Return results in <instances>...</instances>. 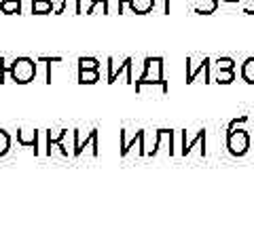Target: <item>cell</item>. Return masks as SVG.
Wrapping results in <instances>:
<instances>
[{
  "instance_id": "6da1fadb",
  "label": "cell",
  "mask_w": 254,
  "mask_h": 228,
  "mask_svg": "<svg viewBox=\"0 0 254 228\" xmlns=\"http://www.w3.org/2000/svg\"><path fill=\"white\" fill-rule=\"evenodd\" d=\"M36 68H38V61L32 57H23V55L15 57L11 64H6L4 57H0V83H4L6 74H9L13 83L28 85L36 78Z\"/></svg>"
},
{
  "instance_id": "7a4b0ae2",
  "label": "cell",
  "mask_w": 254,
  "mask_h": 228,
  "mask_svg": "<svg viewBox=\"0 0 254 228\" xmlns=\"http://www.w3.org/2000/svg\"><path fill=\"white\" fill-rule=\"evenodd\" d=\"M38 139H41V131L38 129H19L17 131V144L21 148H32L34 156L41 154V150H38Z\"/></svg>"
},
{
  "instance_id": "3957f363",
  "label": "cell",
  "mask_w": 254,
  "mask_h": 228,
  "mask_svg": "<svg viewBox=\"0 0 254 228\" xmlns=\"http://www.w3.org/2000/svg\"><path fill=\"white\" fill-rule=\"evenodd\" d=\"M87 146H93L95 154H98V129H93L85 139H81L78 131H74V156H81Z\"/></svg>"
},
{
  "instance_id": "277c9868",
  "label": "cell",
  "mask_w": 254,
  "mask_h": 228,
  "mask_svg": "<svg viewBox=\"0 0 254 228\" xmlns=\"http://www.w3.org/2000/svg\"><path fill=\"white\" fill-rule=\"evenodd\" d=\"M64 13H83V4L81 0H60V4L55 6V15H64Z\"/></svg>"
},
{
  "instance_id": "5b68a950",
  "label": "cell",
  "mask_w": 254,
  "mask_h": 228,
  "mask_svg": "<svg viewBox=\"0 0 254 228\" xmlns=\"http://www.w3.org/2000/svg\"><path fill=\"white\" fill-rule=\"evenodd\" d=\"M66 133H68V129H58V133H53L51 129L47 131V150H45V154L51 156V148L64 144V137H66Z\"/></svg>"
},
{
  "instance_id": "8992f818",
  "label": "cell",
  "mask_w": 254,
  "mask_h": 228,
  "mask_svg": "<svg viewBox=\"0 0 254 228\" xmlns=\"http://www.w3.org/2000/svg\"><path fill=\"white\" fill-rule=\"evenodd\" d=\"M32 13H34V15L55 13V2H53V0H32Z\"/></svg>"
},
{
  "instance_id": "52a82bcc",
  "label": "cell",
  "mask_w": 254,
  "mask_h": 228,
  "mask_svg": "<svg viewBox=\"0 0 254 228\" xmlns=\"http://www.w3.org/2000/svg\"><path fill=\"white\" fill-rule=\"evenodd\" d=\"M36 61L47 68V78H45V83L51 85V68H53L55 64H62L64 57H47V55H41V57H36Z\"/></svg>"
},
{
  "instance_id": "ba28073f",
  "label": "cell",
  "mask_w": 254,
  "mask_h": 228,
  "mask_svg": "<svg viewBox=\"0 0 254 228\" xmlns=\"http://www.w3.org/2000/svg\"><path fill=\"white\" fill-rule=\"evenodd\" d=\"M0 13H4V15L21 13V0H2L0 2Z\"/></svg>"
},
{
  "instance_id": "9c48e42d",
  "label": "cell",
  "mask_w": 254,
  "mask_h": 228,
  "mask_svg": "<svg viewBox=\"0 0 254 228\" xmlns=\"http://www.w3.org/2000/svg\"><path fill=\"white\" fill-rule=\"evenodd\" d=\"M95 81H100L98 70H78V83L81 85H93Z\"/></svg>"
},
{
  "instance_id": "30bf717a",
  "label": "cell",
  "mask_w": 254,
  "mask_h": 228,
  "mask_svg": "<svg viewBox=\"0 0 254 228\" xmlns=\"http://www.w3.org/2000/svg\"><path fill=\"white\" fill-rule=\"evenodd\" d=\"M9 150H11V136L9 131L0 129V156H4Z\"/></svg>"
},
{
  "instance_id": "8fae6325",
  "label": "cell",
  "mask_w": 254,
  "mask_h": 228,
  "mask_svg": "<svg viewBox=\"0 0 254 228\" xmlns=\"http://www.w3.org/2000/svg\"><path fill=\"white\" fill-rule=\"evenodd\" d=\"M129 4L136 13H146V11H150V6H153V0H129Z\"/></svg>"
},
{
  "instance_id": "7c38bea8",
  "label": "cell",
  "mask_w": 254,
  "mask_h": 228,
  "mask_svg": "<svg viewBox=\"0 0 254 228\" xmlns=\"http://www.w3.org/2000/svg\"><path fill=\"white\" fill-rule=\"evenodd\" d=\"M98 59L95 57H81L78 59V70H98Z\"/></svg>"
},
{
  "instance_id": "4fadbf2b",
  "label": "cell",
  "mask_w": 254,
  "mask_h": 228,
  "mask_svg": "<svg viewBox=\"0 0 254 228\" xmlns=\"http://www.w3.org/2000/svg\"><path fill=\"white\" fill-rule=\"evenodd\" d=\"M102 4L104 6V11L108 13V0H89V6H87V13H93L95 11V6Z\"/></svg>"
},
{
  "instance_id": "5bb4252c",
  "label": "cell",
  "mask_w": 254,
  "mask_h": 228,
  "mask_svg": "<svg viewBox=\"0 0 254 228\" xmlns=\"http://www.w3.org/2000/svg\"><path fill=\"white\" fill-rule=\"evenodd\" d=\"M0 2H2V0H0Z\"/></svg>"
}]
</instances>
